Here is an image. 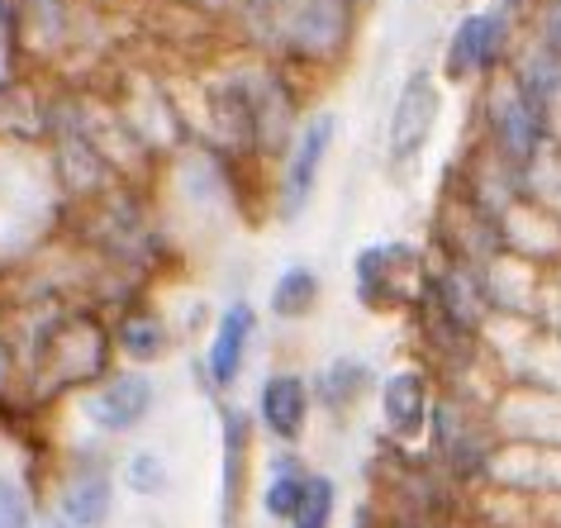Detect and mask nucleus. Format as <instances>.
<instances>
[{
  "label": "nucleus",
  "mask_w": 561,
  "mask_h": 528,
  "mask_svg": "<svg viewBox=\"0 0 561 528\" xmlns=\"http://www.w3.org/2000/svg\"><path fill=\"white\" fill-rule=\"evenodd\" d=\"M20 357V391L44 414L67 395H87L119 367L110 319L91 300H44L24 338H10Z\"/></svg>",
  "instance_id": "1"
},
{
  "label": "nucleus",
  "mask_w": 561,
  "mask_h": 528,
  "mask_svg": "<svg viewBox=\"0 0 561 528\" xmlns=\"http://www.w3.org/2000/svg\"><path fill=\"white\" fill-rule=\"evenodd\" d=\"M504 428L490 400H481L476 386H438L433 400V420L424 434V452L443 477H453L461 491L481 495L495 485L500 462H504Z\"/></svg>",
  "instance_id": "2"
},
{
  "label": "nucleus",
  "mask_w": 561,
  "mask_h": 528,
  "mask_svg": "<svg viewBox=\"0 0 561 528\" xmlns=\"http://www.w3.org/2000/svg\"><path fill=\"white\" fill-rule=\"evenodd\" d=\"M243 24L280 67H333L357 34V0H243Z\"/></svg>",
  "instance_id": "3"
},
{
  "label": "nucleus",
  "mask_w": 561,
  "mask_h": 528,
  "mask_svg": "<svg viewBox=\"0 0 561 528\" xmlns=\"http://www.w3.org/2000/svg\"><path fill=\"white\" fill-rule=\"evenodd\" d=\"M557 138V119L533 101V95L518 91V81L504 72L495 81H485V105H481V152L495 167L514 176L518 186L528 191L533 200V176H538V162L547 158Z\"/></svg>",
  "instance_id": "4"
},
{
  "label": "nucleus",
  "mask_w": 561,
  "mask_h": 528,
  "mask_svg": "<svg viewBox=\"0 0 561 528\" xmlns=\"http://www.w3.org/2000/svg\"><path fill=\"white\" fill-rule=\"evenodd\" d=\"M428 253L404 239H376L353 253V296L367 314H410L424 286Z\"/></svg>",
  "instance_id": "5"
},
{
  "label": "nucleus",
  "mask_w": 561,
  "mask_h": 528,
  "mask_svg": "<svg viewBox=\"0 0 561 528\" xmlns=\"http://www.w3.org/2000/svg\"><path fill=\"white\" fill-rule=\"evenodd\" d=\"M514 38H518V15L510 10V0L485 10H467L457 20L453 38H447V58H443L447 81H481V87L495 81L500 67L514 53Z\"/></svg>",
  "instance_id": "6"
},
{
  "label": "nucleus",
  "mask_w": 561,
  "mask_h": 528,
  "mask_svg": "<svg viewBox=\"0 0 561 528\" xmlns=\"http://www.w3.org/2000/svg\"><path fill=\"white\" fill-rule=\"evenodd\" d=\"M333 134H339V115L333 110H314L300 124V134L290 138L286 158H280V176L272 182V210L280 225H296L319 196V176L329 167L333 152Z\"/></svg>",
  "instance_id": "7"
},
{
  "label": "nucleus",
  "mask_w": 561,
  "mask_h": 528,
  "mask_svg": "<svg viewBox=\"0 0 561 528\" xmlns=\"http://www.w3.org/2000/svg\"><path fill=\"white\" fill-rule=\"evenodd\" d=\"M433 400H438V377L419 363L390 367L381 386H376V420H381V443L404 452L424 448L428 420H433Z\"/></svg>",
  "instance_id": "8"
},
{
  "label": "nucleus",
  "mask_w": 561,
  "mask_h": 528,
  "mask_svg": "<svg viewBox=\"0 0 561 528\" xmlns=\"http://www.w3.org/2000/svg\"><path fill=\"white\" fill-rule=\"evenodd\" d=\"M257 491V424L252 410L219 405V528H243V514Z\"/></svg>",
  "instance_id": "9"
},
{
  "label": "nucleus",
  "mask_w": 561,
  "mask_h": 528,
  "mask_svg": "<svg viewBox=\"0 0 561 528\" xmlns=\"http://www.w3.org/2000/svg\"><path fill=\"white\" fill-rule=\"evenodd\" d=\"M48 509L72 528H105L115 519V462L101 448L72 452L67 467L53 477Z\"/></svg>",
  "instance_id": "10"
},
{
  "label": "nucleus",
  "mask_w": 561,
  "mask_h": 528,
  "mask_svg": "<svg viewBox=\"0 0 561 528\" xmlns=\"http://www.w3.org/2000/svg\"><path fill=\"white\" fill-rule=\"evenodd\" d=\"M77 410L101 438H129L152 420V410H158V381H152V371L115 367L105 381H95L87 395H77Z\"/></svg>",
  "instance_id": "11"
},
{
  "label": "nucleus",
  "mask_w": 561,
  "mask_h": 528,
  "mask_svg": "<svg viewBox=\"0 0 561 528\" xmlns=\"http://www.w3.org/2000/svg\"><path fill=\"white\" fill-rule=\"evenodd\" d=\"M252 424L272 448H300L314 424V391L300 367H272L252 395Z\"/></svg>",
  "instance_id": "12"
},
{
  "label": "nucleus",
  "mask_w": 561,
  "mask_h": 528,
  "mask_svg": "<svg viewBox=\"0 0 561 528\" xmlns=\"http://www.w3.org/2000/svg\"><path fill=\"white\" fill-rule=\"evenodd\" d=\"M257 333H262V314L248 296H233L224 310L215 314L209 324V343H205V357H201V381L209 395H229L248 371V357L257 347Z\"/></svg>",
  "instance_id": "13"
},
{
  "label": "nucleus",
  "mask_w": 561,
  "mask_h": 528,
  "mask_svg": "<svg viewBox=\"0 0 561 528\" xmlns=\"http://www.w3.org/2000/svg\"><path fill=\"white\" fill-rule=\"evenodd\" d=\"M438 119H443V87H438V77L419 67V72L404 77L396 105H390V124H386L390 167H414L424 158L433 134H438Z\"/></svg>",
  "instance_id": "14"
},
{
  "label": "nucleus",
  "mask_w": 561,
  "mask_h": 528,
  "mask_svg": "<svg viewBox=\"0 0 561 528\" xmlns=\"http://www.w3.org/2000/svg\"><path fill=\"white\" fill-rule=\"evenodd\" d=\"M105 319H110V338H115L119 367H138V371L158 367V363H167V357H172V347H176V338H181V329L172 324V314H167L152 296L124 300V305H115V310H110Z\"/></svg>",
  "instance_id": "15"
},
{
  "label": "nucleus",
  "mask_w": 561,
  "mask_h": 528,
  "mask_svg": "<svg viewBox=\"0 0 561 528\" xmlns=\"http://www.w3.org/2000/svg\"><path fill=\"white\" fill-rule=\"evenodd\" d=\"M376 386H381V371H376V363L362 353H339L310 371L314 410H324L329 420H353V414L376 395Z\"/></svg>",
  "instance_id": "16"
},
{
  "label": "nucleus",
  "mask_w": 561,
  "mask_h": 528,
  "mask_svg": "<svg viewBox=\"0 0 561 528\" xmlns=\"http://www.w3.org/2000/svg\"><path fill=\"white\" fill-rule=\"evenodd\" d=\"M310 462L300 457V448H272V457H266L262 467V481L257 491H252V500H257V514L266 524H290V514H296L300 495H305V481H310Z\"/></svg>",
  "instance_id": "17"
},
{
  "label": "nucleus",
  "mask_w": 561,
  "mask_h": 528,
  "mask_svg": "<svg viewBox=\"0 0 561 528\" xmlns=\"http://www.w3.org/2000/svg\"><path fill=\"white\" fill-rule=\"evenodd\" d=\"M319 305H324V276H319L310 262L280 267L272 290H266V314H272L276 324H305L310 314H319Z\"/></svg>",
  "instance_id": "18"
},
{
  "label": "nucleus",
  "mask_w": 561,
  "mask_h": 528,
  "mask_svg": "<svg viewBox=\"0 0 561 528\" xmlns=\"http://www.w3.org/2000/svg\"><path fill=\"white\" fill-rule=\"evenodd\" d=\"M44 519V491L30 471L0 467V528H38Z\"/></svg>",
  "instance_id": "19"
},
{
  "label": "nucleus",
  "mask_w": 561,
  "mask_h": 528,
  "mask_svg": "<svg viewBox=\"0 0 561 528\" xmlns=\"http://www.w3.org/2000/svg\"><path fill=\"white\" fill-rule=\"evenodd\" d=\"M339 505H343L339 481H333L329 471H310L305 495H300V505L290 514L286 528H339Z\"/></svg>",
  "instance_id": "20"
},
{
  "label": "nucleus",
  "mask_w": 561,
  "mask_h": 528,
  "mask_svg": "<svg viewBox=\"0 0 561 528\" xmlns=\"http://www.w3.org/2000/svg\"><path fill=\"white\" fill-rule=\"evenodd\" d=\"M119 485H124V491H134V495H144V500H158V495L172 491V467H167L162 452L134 448L119 462Z\"/></svg>",
  "instance_id": "21"
},
{
  "label": "nucleus",
  "mask_w": 561,
  "mask_h": 528,
  "mask_svg": "<svg viewBox=\"0 0 561 528\" xmlns=\"http://www.w3.org/2000/svg\"><path fill=\"white\" fill-rule=\"evenodd\" d=\"M533 53L561 62V0H533Z\"/></svg>",
  "instance_id": "22"
},
{
  "label": "nucleus",
  "mask_w": 561,
  "mask_h": 528,
  "mask_svg": "<svg viewBox=\"0 0 561 528\" xmlns=\"http://www.w3.org/2000/svg\"><path fill=\"white\" fill-rule=\"evenodd\" d=\"M20 24V0H0V38H15Z\"/></svg>",
  "instance_id": "23"
},
{
  "label": "nucleus",
  "mask_w": 561,
  "mask_h": 528,
  "mask_svg": "<svg viewBox=\"0 0 561 528\" xmlns=\"http://www.w3.org/2000/svg\"><path fill=\"white\" fill-rule=\"evenodd\" d=\"M353 528H376V509H371V500H362V505H357Z\"/></svg>",
  "instance_id": "24"
},
{
  "label": "nucleus",
  "mask_w": 561,
  "mask_h": 528,
  "mask_svg": "<svg viewBox=\"0 0 561 528\" xmlns=\"http://www.w3.org/2000/svg\"><path fill=\"white\" fill-rule=\"evenodd\" d=\"M38 528H72V524L58 519V514H53V509H44V519H38Z\"/></svg>",
  "instance_id": "25"
},
{
  "label": "nucleus",
  "mask_w": 561,
  "mask_h": 528,
  "mask_svg": "<svg viewBox=\"0 0 561 528\" xmlns=\"http://www.w3.org/2000/svg\"><path fill=\"white\" fill-rule=\"evenodd\" d=\"M0 319H5V290H0Z\"/></svg>",
  "instance_id": "26"
}]
</instances>
